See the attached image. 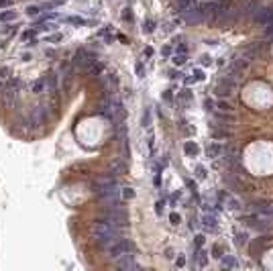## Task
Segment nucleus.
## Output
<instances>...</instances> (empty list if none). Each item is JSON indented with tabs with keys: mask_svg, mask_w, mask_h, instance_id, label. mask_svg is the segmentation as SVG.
I'll return each mask as SVG.
<instances>
[{
	"mask_svg": "<svg viewBox=\"0 0 273 271\" xmlns=\"http://www.w3.org/2000/svg\"><path fill=\"white\" fill-rule=\"evenodd\" d=\"M116 265L120 267V269H136V263L131 259V255H128V253L120 255V259L116 261Z\"/></svg>",
	"mask_w": 273,
	"mask_h": 271,
	"instance_id": "1",
	"label": "nucleus"
},
{
	"mask_svg": "<svg viewBox=\"0 0 273 271\" xmlns=\"http://www.w3.org/2000/svg\"><path fill=\"white\" fill-rule=\"evenodd\" d=\"M220 265L226 267V269H234V267H239V261L232 255H222L220 257Z\"/></svg>",
	"mask_w": 273,
	"mask_h": 271,
	"instance_id": "2",
	"label": "nucleus"
},
{
	"mask_svg": "<svg viewBox=\"0 0 273 271\" xmlns=\"http://www.w3.org/2000/svg\"><path fill=\"white\" fill-rule=\"evenodd\" d=\"M202 224H204L208 230H212V228H214V216H210V214L204 216V218H202Z\"/></svg>",
	"mask_w": 273,
	"mask_h": 271,
	"instance_id": "3",
	"label": "nucleus"
},
{
	"mask_svg": "<svg viewBox=\"0 0 273 271\" xmlns=\"http://www.w3.org/2000/svg\"><path fill=\"white\" fill-rule=\"evenodd\" d=\"M45 82H47L45 78H41L39 82H35V86H33V92H37V94H39V92H43V88H45Z\"/></svg>",
	"mask_w": 273,
	"mask_h": 271,
	"instance_id": "4",
	"label": "nucleus"
},
{
	"mask_svg": "<svg viewBox=\"0 0 273 271\" xmlns=\"http://www.w3.org/2000/svg\"><path fill=\"white\" fill-rule=\"evenodd\" d=\"M234 241H236V245H245L247 243V234L245 232H234Z\"/></svg>",
	"mask_w": 273,
	"mask_h": 271,
	"instance_id": "5",
	"label": "nucleus"
},
{
	"mask_svg": "<svg viewBox=\"0 0 273 271\" xmlns=\"http://www.w3.org/2000/svg\"><path fill=\"white\" fill-rule=\"evenodd\" d=\"M228 208H232V210H240V202L236 200V198H228Z\"/></svg>",
	"mask_w": 273,
	"mask_h": 271,
	"instance_id": "6",
	"label": "nucleus"
},
{
	"mask_svg": "<svg viewBox=\"0 0 273 271\" xmlns=\"http://www.w3.org/2000/svg\"><path fill=\"white\" fill-rule=\"evenodd\" d=\"M185 153H190V155H196V153H198V147H196L192 141H188V143H185Z\"/></svg>",
	"mask_w": 273,
	"mask_h": 271,
	"instance_id": "7",
	"label": "nucleus"
},
{
	"mask_svg": "<svg viewBox=\"0 0 273 271\" xmlns=\"http://www.w3.org/2000/svg\"><path fill=\"white\" fill-rule=\"evenodd\" d=\"M212 253H214V257H216V259H220V257L224 255V247H220V245H216L214 249H212Z\"/></svg>",
	"mask_w": 273,
	"mask_h": 271,
	"instance_id": "8",
	"label": "nucleus"
},
{
	"mask_svg": "<svg viewBox=\"0 0 273 271\" xmlns=\"http://www.w3.org/2000/svg\"><path fill=\"white\" fill-rule=\"evenodd\" d=\"M202 78H204V71L196 69V71H194V78H192V80H188V84H192V82H198V80H202Z\"/></svg>",
	"mask_w": 273,
	"mask_h": 271,
	"instance_id": "9",
	"label": "nucleus"
},
{
	"mask_svg": "<svg viewBox=\"0 0 273 271\" xmlns=\"http://www.w3.org/2000/svg\"><path fill=\"white\" fill-rule=\"evenodd\" d=\"M15 12H2V15H0V20H12L15 19Z\"/></svg>",
	"mask_w": 273,
	"mask_h": 271,
	"instance_id": "10",
	"label": "nucleus"
},
{
	"mask_svg": "<svg viewBox=\"0 0 273 271\" xmlns=\"http://www.w3.org/2000/svg\"><path fill=\"white\" fill-rule=\"evenodd\" d=\"M198 265H206V253L198 251Z\"/></svg>",
	"mask_w": 273,
	"mask_h": 271,
	"instance_id": "11",
	"label": "nucleus"
},
{
	"mask_svg": "<svg viewBox=\"0 0 273 271\" xmlns=\"http://www.w3.org/2000/svg\"><path fill=\"white\" fill-rule=\"evenodd\" d=\"M196 173H198V178H206V169L204 167H198V169H196Z\"/></svg>",
	"mask_w": 273,
	"mask_h": 271,
	"instance_id": "12",
	"label": "nucleus"
},
{
	"mask_svg": "<svg viewBox=\"0 0 273 271\" xmlns=\"http://www.w3.org/2000/svg\"><path fill=\"white\" fill-rule=\"evenodd\" d=\"M181 63H185V57L180 55V57H176V65H181Z\"/></svg>",
	"mask_w": 273,
	"mask_h": 271,
	"instance_id": "13",
	"label": "nucleus"
},
{
	"mask_svg": "<svg viewBox=\"0 0 273 271\" xmlns=\"http://www.w3.org/2000/svg\"><path fill=\"white\" fill-rule=\"evenodd\" d=\"M204 245V237H196V247H200Z\"/></svg>",
	"mask_w": 273,
	"mask_h": 271,
	"instance_id": "14",
	"label": "nucleus"
},
{
	"mask_svg": "<svg viewBox=\"0 0 273 271\" xmlns=\"http://www.w3.org/2000/svg\"><path fill=\"white\" fill-rule=\"evenodd\" d=\"M171 222H173V224H177V222H180V216H177V214H171Z\"/></svg>",
	"mask_w": 273,
	"mask_h": 271,
	"instance_id": "15",
	"label": "nucleus"
},
{
	"mask_svg": "<svg viewBox=\"0 0 273 271\" xmlns=\"http://www.w3.org/2000/svg\"><path fill=\"white\" fill-rule=\"evenodd\" d=\"M29 12H31V15H37V12H39V8H37V6H31Z\"/></svg>",
	"mask_w": 273,
	"mask_h": 271,
	"instance_id": "16",
	"label": "nucleus"
},
{
	"mask_svg": "<svg viewBox=\"0 0 273 271\" xmlns=\"http://www.w3.org/2000/svg\"><path fill=\"white\" fill-rule=\"evenodd\" d=\"M124 196H127V198L132 196V190H131V187H127V190H124Z\"/></svg>",
	"mask_w": 273,
	"mask_h": 271,
	"instance_id": "17",
	"label": "nucleus"
}]
</instances>
